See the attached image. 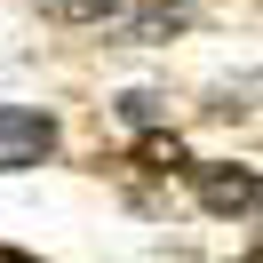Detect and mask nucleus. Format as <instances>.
<instances>
[{"mask_svg":"<svg viewBox=\"0 0 263 263\" xmlns=\"http://www.w3.org/2000/svg\"><path fill=\"white\" fill-rule=\"evenodd\" d=\"M208 215H255V167L247 160H192L183 167Z\"/></svg>","mask_w":263,"mask_h":263,"instance_id":"nucleus-1","label":"nucleus"},{"mask_svg":"<svg viewBox=\"0 0 263 263\" xmlns=\"http://www.w3.org/2000/svg\"><path fill=\"white\" fill-rule=\"evenodd\" d=\"M56 152V120L40 104H0V176L8 167H40Z\"/></svg>","mask_w":263,"mask_h":263,"instance_id":"nucleus-2","label":"nucleus"},{"mask_svg":"<svg viewBox=\"0 0 263 263\" xmlns=\"http://www.w3.org/2000/svg\"><path fill=\"white\" fill-rule=\"evenodd\" d=\"M183 24H192V0H144V8L120 16V40H128V48H160V40H176Z\"/></svg>","mask_w":263,"mask_h":263,"instance_id":"nucleus-3","label":"nucleus"},{"mask_svg":"<svg viewBox=\"0 0 263 263\" xmlns=\"http://www.w3.org/2000/svg\"><path fill=\"white\" fill-rule=\"evenodd\" d=\"M136 160H144L152 176H183V167H192V152H183L176 136H144V144H136Z\"/></svg>","mask_w":263,"mask_h":263,"instance_id":"nucleus-4","label":"nucleus"},{"mask_svg":"<svg viewBox=\"0 0 263 263\" xmlns=\"http://www.w3.org/2000/svg\"><path fill=\"white\" fill-rule=\"evenodd\" d=\"M48 16H56V24H112L120 0H48Z\"/></svg>","mask_w":263,"mask_h":263,"instance_id":"nucleus-5","label":"nucleus"},{"mask_svg":"<svg viewBox=\"0 0 263 263\" xmlns=\"http://www.w3.org/2000/svg\"><path fill=\"white\" fill-rule=\"evenodd\" d=\"M120 120H136V128H160V120H167V96H160V88H136V96H120Z\"/></svg>","mask_w":263,"mask_h":263,"instance_id":"nucleus-6","label":"nucleus"},{"mask_svg":"<svg viewBox=\"0 0 263 263\" xmlns=\"http://www.w3.org/2000/svg\"><path fill=\"white\" fill-rule=\"evenodd\" d=\"M215 120H247L255 112V80H239V88H215V104H208Z\"/></svg>","mask_w":263,"mask_h":263,"instance_id":"nucleus-7","label":"nucleus"},{"mask_svg":"<svg viewBox=\"0 0 263 263\" xmlns=\"http://www.w3.org/2000/svg\"><path fill=\"white\" fill-rule=\"evenodd\" d=\"M0 263H40V255H16V247H0Z\"/></svg>","mask_w":263,"mask_h":263,"instance_id":"nucleus-8","label":"nucleus"}]
</instances>
